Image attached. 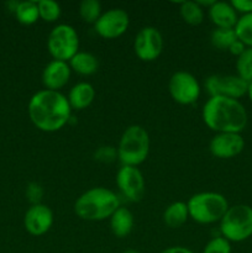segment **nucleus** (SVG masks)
<instances>
[{
	"label": "nucleus",
	"mask_w": 252,
	"mask_h": 253,
	"mask_svg": "<svg viewBox=\"0 0 252 253\" xmlns=\"http://www.w3.org/2000/svg\"><path fill=\"white\" fill-rule=\"evenodd\" d=\"M205 89L210 96H224V98L239 100L247 94L249 83L239 76L212 74L205 81Z\"/></svg>",
	"instance_id": "9"
},
{
	"label": "nucleus",
	"mask_w": 252,
	"mask_h": 253,
	"mask_svg": "<svg viewBox=\"0 0 252 253\" xmlns=\"http://www.w3.org/2000/svg\"><path fill=\"white\" fill-rule=\"evenodd\" d=\"M208 12H209V19L216 26V29H235L239 21L237 12L230 2L215 1L208 9Z\"/></svg>",
	"instance_id": "16"
},
{
	"label": "nucleus",
	"mask_w": 252,
	"mask_h": 253,
	"mask_svg": "<svg viewBox=\"0 0 252 253\" xmlns=\"http://www.w3.org/2000/svg\"><path fill=\"white\" fill-rule=\"evenodd\" d=\"M96 161L103 163H110L115 161V158L118 157V150H115V147L113 146H101L96 150L95 155H94Z\"/></svg>",
	"instance_id": "29"
},
{
	"label": "nucleus",
	"mask_w": 252,
	"mask_h": 253,
	"mask_svg": "<svg viewBox=\"0 0 252 253\" xmlns=\"http://www.w3.org/2000/svg\"><path fill=\"white\" fill-rule=\"evenodd\" d=\"M202 118L216 133H241L249 120L246 109L239 100L224 96H210L203 106Z\"/></svg>",
	"instance_id": "2"
},
{
	"label": "nucleus",
	"mask_w": 252,
	"mask_h": 253,
	"mask_svg": "<svg viewBox=\"0 0 252 253\" xmlns=\"http://www.w3.org/2000/svg\"><path fill=\"white\" fill-rule=\"evenodd\" d=\"M133 49L141 61L152 62L157 59L163 51V37L160 30L153 26L141 29L135 37Z\"/></svg>",
	"instance_id": "11"
},
{
	"label": "nucleus",
	"mask_w": 252,
	"mask_h": 253,
	"mask_svg": "<svg viewBox=\"0 0 252 253\" xmlns=\"http://www.w3.org/2000/svg\"><path fill=\"white\" fill-rule=\"evenodd\" d=\"M16 20L22 25H32L40 19L39 6L36 1H21L14 11Z\"/></svg>",
	"instance_id": "22"
},
{
	"label": "nucleus",
	"mask_w": 252,
	"mask_h": 253,
	"mask_svg": "<svg viewBox=\"0 0 252 253\" xmlns=\"http://www.w3.org/2000/svg\"><path fill=\"white\" fill-rule=\"evenodd\" d=\"M211 44L217 49L221 51H229L231 44L237 41L235 29H215L210 35Z\"/></svg>",
	"instance_id": "23"
},
{
	"label": "nucleus",
	"mask_w": 252,
	"mask_h": 253,
	"mask_svg": "<svg viewBox=\"0 0 252 253\" xmlns=\"http://www.w3.org/2000/svg\"><path fill=\"white\" fill-rule=\"evenodd\" d=\"M72 71L81 76H91L99 68V61L93 53L89 52H81L74 54L71 61L68 62Z\"/></svg>",
	"instance_id": "20"
},
{
	"label": "nucleus",
	"mask_w": 252,
	"mask_h": 253,
	"mask_svg": "<svg viewBox=\"0 0 252 253\" xmlns=\"http://www.w3.org/2000/svg\"><path fill=\"white\" fill-rule=\"evenodd\" d=\"M150 152V136L140 125L125 128L119 142L118 158L123 166L137 167L145 162Z\"/></svg>",
	"instance_id": "4"
},
{
	"label": "nucleus",
	"mask_w": 252,
	"mask_h": 253,
	"mask_svg": "<svg viewBox=\"0 0 252 253\" xmlns=\"http://www.w3.org/2000/svg\"><path fill=\"white\" fill-rule=\"evenodd\" d=\"M168 90L173 100L180 105H192L200 96L199 82L192 73L185 71H178L172 74Z\"/></svg>",
	"instance_id": "8"
},
{
	"label": "nucleus",
	"mask_w": 252,
	"mask_h": 253,
	"mask_svg": "<svg viewBox=\"0 0 252 253\" xmlns=\"http://www.w3.org/2000/svg\"><path fill=\"white\" fill-rule=\"evenodd\" d=\"M67 99L72 110H83L88 108L95 99V89L90 83L82 82L71 89Z\"/></svg>",
	"instance_id": "17"
},
{
	"label": "nucleus",
	"mask_w": 252,
	"mask_h": 253,
	"mask_svg": "<svg viewBox=\"0 0 252 253\" xmlns=\"http://www.w3.org/2000/svg\"><path fill=\"white\" fill-rule=\"evenodd\" d=\"M43 188L39 183H30L26 188V197L32 205L41 204V199L43 198Z\"/></svg>",
	"instance_id": "30"
},
{
	"label": "nucleus",
	"mask_w": 252,
	"mask_h": 253,
	"mask_svg": "<svg viewBox=\"0 0 252 253\" xmlns=\"http://www.w3.org/2000/svg\"><path fill=\"white\" fill-rule=\"evenodd\" d=\"M27 113L32 124L43 132H56L72 119V108L67 96L59 91L47 89L31 96Z\"/></svg>",
	"instance_id": "1"
},
{
	"label": "nucleus",
	"mask_w": 252,
	"mask_h": 253,
	"mask_svg": "<svg viewBox=\"0 0 252 253\" xmlns=\"http://www.w3.org/2000/svg\"><path fill=\"white\" fill-rule=\"evenodd\" d=\"M247 95H249L250 100H251V103H252V82H251V83H249V89H247Z\"/></svg>",
	"instance_id": "34"
},
{
	"label": "nucleus",
	"mask_w": 252,
	"mask_h": 253,
	"mask_svg": "<svg viewBox=\"0 0 252 253\" xmlns=\"http://www.w3.org/2000/svg\"><path fill=\"white\" fill-rule=\"evenodd\" d=\"M237 76L247 83L252 82V48L247 47L236 61Z\"/></svg>",
	"instance_id": "27"
},
{
	"label": "nucleus",
	"mask_w": 252,
	"mask_h": 253,
	"mask_svg": "<svg viewBox=\"0 0 252 253\" xmlns=\"http://www.w3.org/2000/svg\"><path fill=\"white\" fill-rule=\"evenodd\" d=\"M245 141L241 133L221 132L216 133L211 138L209 150L211 155L216 158L227 160V158L236 157L244 151Z\"/></svg>",
	"instance_id": "13"
},
{
	"label": "nucleus",
	"mask_w": 252,
	"mask_h": 253,
	"mask_svg": "<svg viewBox=\"0 0 252 253\" xmlns=\"http://www.w3.org/2000/svg\"><path fill=\"white\" fill-rule=\"evenodd\" d=\"M189 217L202 225L220 221L229 209L226 198L220 193L203 192L194 194L187 203Z\"/></svg>",
	"instance_id": "5"
},
{
	"label": "nucleus",
	"mask_w": 252,
	"mask_h": 253,
	"mask_svg": "<svg viewBox=\"0 0 252 253\" xmlns=\"http://www.w3.org/2000/svg\"><path fill=\"white\" fill-rule=\"evenodd\" d=\"M135 219L133 215L127 208L120 207L110 217L111 232L119 239L128 236L133 229Z\"/></svg>",
	"instance_id": "18"
},
{
	"label": "nucleus",
	"mask_w": 252,
	"mask_h": 253,
	"mask_svg": "<svg viewBox=\"0 0 252 253\" xmlns=\"http://www.w3.org/2000/svg\"><path fill=\"white\" fill-rule=\"evenodd\" d=\"M47 49L56 61H71L79 52V37L74 27L67 24L53 27L47 39Z\"/></svg>",
	"instance_id": "7"
},
{
	"label": "nucleus",
	"mask_w": 252,
	"mask_h": 253,
	"mask_svg": "<svg viewBox=\"0 0 252 253\" xmlns=\"http://www.w3.org/2000/svg\"><path fill=\"white\" fill-rule=\"evenodd\" d=\"M130 25V17L123 9H109L100 15L94 24V30L105 40H114L125 34Z\"/></svg>",
	"instance_id": "10"
},
{
	"label": "nucleus",
	"mask_w": 252,
	"mask_h": 253,
	"mask_svg": "<svg viewBox=\"0 0 252 253\" xmlns=\"http://www.w3.org/2000/svg\"><path fill=\"white\" fill-rule=\"evenodd\" d=\"M123 253H140V252L136 251V250H126V251H124Z\"/></svg>",
	"instance_id": "35"
},
{
	"label": "nucleus",
	"mask_w": 252,
	"mask_h": 253,
	"mask_svg": "<svg viewBox=\"0 0 252 253\" xmlns=\"http://www.w3.org/2000/svg\"><path fill=\"white\" fill-rule=\"evenodd\" d=\"M101 14V4L98 0H83L79 5V15L86 24H95Z\"/></svg>",
	"instance_id": "25"
},
{
	"label": "nucleus",
	"mask_w": 252,
	"mask_h": 253,
	"mask_svg": "<svg viewBox=\"0 0 252 253\" xmlns=\"http://www.w3.org/2000/svg\"><path fill=\"white\" fill-rule=\"evenodd\" d=\"M246 48H247V47L245 46V44L242 43L241 41H239V40H237V41H235L234 43L231 44V47L229 48V52L231 54H234V56L239 57V56H241L242 53H244V51Z\"/></svg>",
	"instance_id": "32"
},
{
	"label": "nucleus",
	"mask_w": 252,
	"mask_h": 253,
	"mask_svg": "<svg viewBox=\"0 0 252 253\" xmlns=\"http://www.w3.org/2000/svg\"><path fill=\"white\" fill-rule=\"evenodd\" d=\"M230 4L236 12H241L244 15L252 12V0H232Z\"/></svg>",
	"instance_id": "31"
},
{
	"label": "nucleus",
	"mask_w": 252,
	"mask_h": 253,
	"mask_svg": "<svg viewBox=\"0 0 252 253\" xmlns=\"http://www.w3.org/2000/svg\"><path fill=\"white\" fill-rule=\"evenodd\" d=\"M235 32L239 41L249 48H252V12L240 17L235 26Z\"/></svg>",
	"instance_id": "24"
},
{
	"label": "nucleus",
	"mask_w": 252,
	"mask_h": 253,
	"mask_svg": "<svg viewBox=\"0 0 252 253\" xmlns=\"http://www.w3.org/2000/svg\"><path fill=\"white\" fill-rule=\"evenodd\" d=\"M203 253H231V245L225 237L216 236L208 242Z\"/></svg>",
	"instance_id": "28"
},
{
	"label": "nucleus",
	"mask_w": 252,
	"mask_h": 253,
	"mask_svg": "<svg viewBox=\"0 0 252 253\" xmlns=\"http://www.w3.org/2000/svg\"><path fill=\"white\" fill-rule=\"evenodd\" d=\"M180 16L188 25L197 26L204 20V9L197 1H183L179 6Z\"/></svg>",
	"instance_id": "21"
},
{
	"label": "nucleus",
	"mask_w": 252,
	"mask_h": 253,
	"mask_svg": "<svg viewBox=\"0 0 252 253\" xmlns=\"http://www.w3.org/2000/svg\"><path fill=\"white\" fill-rule=\"evenodd\" d=\"M53 225V212L47 205L35 204L27 209L24 217V226L32 236H42Z\"/></svg>",
	"instance_id": "14"
},
{
	"label": "nucleus",
	"mask_w": 252,
	"mask_h": 253,
	"mask_svg": "<svg viewBox=\"0 0 252 253\" xmlns=\"http://www.w3.org/2000/svg\"><path fill=\"white\" fill-rule=\"evenodd\" d=\"M40 19L46 22H54L61 16V6L53 0H40L37 1Z\"/></svg>",
	"instance_id": "26"
},
{
	"label": "nucleus",
	"mask_w": 252,
	"mask_h": 253,
	"mask_svg": "<svg viewBox=\"0 0 252 253\" xmlns=\"http://www.w3.org/2000/svg\"><path fill=\"white\" fill-rule=\"evenodd\" d=\"M161 253H193V251H190V250L187 249V247L173 246V247H168V249L163 250Z\"/></svg>",
	"instance_id": "33"
},
{
	"label": "nucleus",
	"mask_w": 252,
	"mask_h": 253,
	"mask_svg": "<svg viewBox=\"0 0 252 253\" xmlns=\"http://www.w3.org/2000/svg\"><path fill=\"white\" fill-rule=\"evenodd\" d=\"M189 219L188 205L184 202H174L166 208L163 212V221L170 229H178L183 226Z\"/></svg>",
	"instance_id": "19"
},
{
	"label": "nucleus",
	"mask_w": 252,
	"mask_h": 253,
	"mask_svg": "<svg viewBox=\"0 0 252 253\" xmlns=\"http://www.w3.org/2000/svg\"><path fill=\"white\" fill-rule=\"evenodd\" d=\"M220 234L230 242H242L252 236V208L239 204L230 207L220 220Z\"/></svg>",
	"instance_id": "6"
},
{
	"label": "nucleus",
	"mask_w": 252,
	"mask_h": 253,
	"mask_svg": "<svg viewBox=\"0 0 252 253\" xmlns=\"http://www.w3.org/2000/svg\"><path fill=\"white\" fill-rule=\"evenodd\" d=\"M71 67L68 62L53 61L49 62L42 72V84L47 90L59 91L63 86L67 85L71 78Z\"/></svg>",
	"instance_id": "15"
},
{
	"label": "nucleus",
	"mask_w": 252,
	"mask_h": 253,
	"mask_svg": "<svg viewBox=\"0 0 252 253\" xmlns=\"http://www.w3.org/2000/svg\"><path fill=\"white\" fill-rule=\"evenodd\" d=\"M116 184L124 197L130 202H140L145 195V179L137 167L123 166L116 174Z\"/></svg>",
	"instance_id": "12"
},
{
	"label": "nucleus",
	"mask_w": 252,
	"mask_h": 253,
	"mask_svg": "<svg viewBox=\"0 0 252 253\" xmlns=\"http://www.w3.org/2000/svg\"><path fill=\"white\" fill-rule=\"evenodd\" d=\"M120 207V199L113 190L95 187L84 192L76 200L74 212L85 221H101L110 219Z\"/></svg>",
	"instance_id": "3"
}]
</instances>
